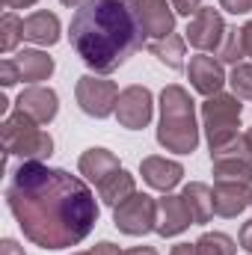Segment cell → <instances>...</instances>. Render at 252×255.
<instances>
[{"mask_svg":"<svg viewBox=\"0 0 252 255\" xmlns=\"http://www.w3.org/2000/svg\"><path fill=\"white\" fill-rule=\"evenodd\" d=\"M6 205L24 238L42 250L77 247L101 214L86 181L39 160H24L12 172Z\"/></svg>","mask_w":252,"mask_h":255,"instance_id":"6da1fadb","label":"cell"},{"mask_svg":"<svg viewBox=\"0 0 252 255\" xmlns=\"http://www.w3.org/2000/svg\"><path fill=\"white\" fill-rule=\"evenodd\" d=\"M68 39L74 54L95 74H110L125 65L148 36L130 0H86L71 18Z\"/></svg>","mask_w":252,"mask_h":255,"instance_id":"7a4b0ae2","label":"cell"},{"mask_svg":"<svg viewBox=\"0 0 252 255\" xmlns=\"http://www.w3.org/2000/svg\"><path fill=\"white\" fill-rule=\"evenodd\" d=\"M157 142L166 151L193 154L199 145V125H196V101L178 83H169L160 92V122H157Z\"/></svg>","mask_w":252,"mask_h":255,"instance_id":"3957f363","label":"cell"},{"mask_svg":"<svg viewBox=\"0 0 252 255\" xmlns=\"http://www.w3.org/2000/svg\"><path fill=\"white\" fill-rule=\"evenodd\" d=\"M0 133H3L6 154H15L21 160H39V163H45L54 154V136L48 130H42L30 116H24L21 110H15L12 116H6Z\"/></svg>","mask_w":252,"mask_h":255,"instance_id":"277c9868","label":"cell"},{"mask_svg":"<svg viewBox=\"0 0 252 255\" xmlns=\"http://www.w3.org/2000/svg\"><path fill=\"white\" fill-rule=\"evenodd\" d=\"M241 98L238 95H226L217 92L211 98H205L202 104V122H205V133H208V145L211 151L232 142L235 136H241Z\"/></svg>","mask_w":252,"mask_h":255,"instance_id":"5b68a950","label":"cell"},{"mask_svg":"<svg viewBox=\"0 0 252 255\" xmlns=\"http://www.w3.org/2000/svg\"><path fill=\"white\" fill-rule=\"evenodd\" d=\"M74 98L77 107L92 116V119H107L110 113H116V101H119V86L107 77H95V74H83L74 86Z\"/></svg>","mask_w":252,"mask_h":255,"instance_id":"8992f818","label":"cell"},{"mask_svg":"<svg viewBox=\"0 0 252 255\" xmlns=\"http://www.w3.org/2000/svg\"><path fill=\"white\" fill-rule=\"evenodd\" d=\"M113 223L119 232H125L130 238L148 235L154 232V223H157V202L145 193H133L130 199L113 208Z\"/></svg>","mask_w":252,"mask_h":255,"instance_id":"52a82bcc","label":"cell"},{"mask_svg":"<svg viewBox=\"0 0 252 255\" xmlns=\"http://www.w3.org/2000/svg\"><path fill=\"white\" fill-rule=\"evenodd\" d=\"M226 30L229 27L223 24V15L214 6H202L187 24V42L202 54H211V51L217 54L226 39Z\"/></svg>","mask_w":252,"mask_h":255,"instance_id":"ba28073f","label":"cell"},{"mask_svg":"<svg viewBox=\"0 0 252 255\" xmlns=\"http://www.w3.org/2000/svg\"><path fill=\"white\" fill-rule=\"evenodd\" d=\"M151 110H154V98H151V89L148 86H127L119 92V101H116V119L119 125L127 130H142V128L151 122Z\"/></svg>","mask_w":252,"mask_h":255,"instance_id":"9c48e42d","label":"cell"},{"mask_svg":"<svg viewBox=\"0 0 252 255\" xmlns=\"http://www.w3.org/2000/svg\"><path fill=\"white\" fill-rule=\"evenodd\" d=\"M148 39H166L175 30V9L169 0H130Z\"/></svg>","mask_w":252,"mask_h":255,"instance_id":"30bf717a","label":"cell"},{"mask_svg":"<svg viewBox=\"0 0 252 255\" xmlns=\"http://www.w3.org/2000/svg\"><path fill=\"white\" fill-rule=\"evenodd\" d=\"M15 107H18L24 116H30L36 125H48V122L57 119L60 98H57V92H54L51 86H27V89L18 95Z\"/></svg>","mask_w":252,"mask_h":255,"instance_id":"8fae6325","label":"cell"},{"mask_svg":"<svg viewBox=\"0 0 252 255\" xmlns=\"http://www.w3.org/2000/svg\"><path fill=\"white\" fill-rule=\"evenodd\" d=\"M187 226H193V214H190L184 196L163 193V199H157V223H154V232L160 238H175Z\"/></svg>","mask_w":252,"mask_h":255,"instance_id":"7c38bea8","label":"cell"},{"mask_svg":"<svg viewBox=\"0 0 252 255\" xmlns=\"http://www.w3.org/2000/svg\"><path fill=\"white\" fill-rule=\"evenodd\" d=\"M187 77H190V83H193V89H196V92H202L205 98H211V95L223 92V83H226L223 63H220V60H214V57H208V54H199V57H193V60H190Z\"/></svg>","mask_w":252,"mask_h":255,"instance_id":"4fadbf2b","label":"cell"},{"mask_svg":"<svg viewBox=\"0 0 252 255\" xmlns=\"http://www.w3.org/2000/svg\"><path fill=\"white\" fill-rule=\"evenodd\" d=\"M252 205V190L244 181H217L214 184V214L217 217H238Z\"/></svg>","mask_w":252,"mask_h":255,"instance_id":"5bb4252c","label":"cell"},{"mask_svg":"<svg viewBox=\"0 0 252 255\" xmlns=\"http://www.w3.org/2000/svg\"><path fill=\"white\" fill-rule=\"evenodd\" d=\"M139 175L148 187L160 193H169L172 187H178L181 175H184V166L178 160H166V157H142L139 163Z\"/></svg>","mask_w":252,"mask_h":255,"instance_id":"9a60e30c","label":"cell"},{"mask_svg":"<svg viewBox=\"0 0 252 255\" xmlns=\"http://www.w3.org/2000/svg\"><path fill=\"white\" fill-rule=\"evenodd\" d=\"M77 169H80V175H86L95 187H101L113 172H119L122 166H119V157L113 154V151H107V148H86L83 154H80V160H77Z\"/></svg>","mask_w":252,"mask_h":255,"instance_id":"2e32d148","label":"cell"},{"mask_svg":"<svg viewBox=\"0 0 252 255\" xmlns=\"http://www.w3.org/2000/svg\"><path fill=\"white\" fill-rule=\"evenodd\" d=\"M24 39L36 45H57L60 42V18L54 12H33L24 18Z\"/></svg>","mask_w":252,"mask_h":255,"instance_id":"e0dca14e","label":"cell"},{"mask_svg":"<svg viewBox=\"0 0 252 255\" xmlns=\"http://www.w3.org/2000/svg\"><path fill=\"white\" fill-rule=\"evenodd\" d=\"M15 65H18V74L24 83H39V80H48L54 74V60L45 54V51H21L15 57Z\"/></svg>","mask_w":252,"mask_h":255,"instance_id":"ac0fdd59","label":"cell"},{"mask_svg":"<svg viewBox=\"0 0 252 255\" xmlns=\"http://www.w3.org/2000/svg\"><path fill=\"white\" fill-rule=\"evenodd\" d=\"M184 202H187L190 214H193V223H199V226H205L211 217H214V190L208 187V184H202V181H193L184 187Z\"/></svg>","mask_w":252,"mask_h":255,"instance_id":"d6986e66","label":"cell"},{"mask_svg":"<svg viewBox=\"0 0 252 255\" xmlns=\"http://www.w3.org/2000/svg\"><path fill=\"white\" fill-rule=\"evenodd\" d=\"M214 178L217 181H244L252 184V154H235L214 160Z\"/></svg>","mask_w":252,"mask_h":255,"instance_id":"ffe728a7","label":"cell"},{"mask_svg":"<svg viewBox=\"0 0 252 255\" xmlns=\"http://www.w3.org/2000/svg\"><path fill=\"white\" fill-rule=\"evenodd\" d=\"M187 45H184V39L181 36H166V39H151L148 42V51L160 60V63L166 65V68H172V71H178V68H184V57H187V51H184Z\"/></svg>","mask_w":252,"mask_h":255,"instance_id":"44dd1931","label":"cell"},{"mask_svg":"<svg viewBox=\"0 0 252 255\" xmlns=\"http://www.w3.org/2000/svg\"><path fill=\"white\" fill-rule=\"evenodd\" d=\"M136 193V184H133V175L125 172V169H119V172H113L101 187H98V196H101V202L104 205H110V208H116V205H122L125 199H130Z\"/></svg>","mask_w":252,"mask_h":255,"instance_id":"7402d4cb","label":"cell"},{"mask_svg":"<svg viewBox=\"0 0 252 255\" xmlns=\"http://www.w3.org/2000/svg\"><path fill=\"white\" fill-rule=\"evenodd\" d=\"M21 39H24V21L15 12H6L0 18V51L3 54H12Z\"/></svg>","mask_w":252,"mask_h":255,"instance_id":"603a6c76","label":"cell"},{"mask_svg":"<svg viewBox=\"0 0 252 255\" xmlns=\"http://www.w3.org/2000/svg\"><path fill=\"white\" fill-rule=\"evenodd\" d=\"M196 250H199V255H238L235 241L223 232H205L196 241Z\"/></svg>","mask_w":252,"mask_h":255,"instance_id":"cb8c5ba5","label":"cell"},{"mask_svg":"<svg viewBox=\"0 0 252 255\" xmlns=\"http://www.w3.org/2000/svg\"><path fill=\"white\" fill-rule=\"evenodd\" d=\"M217 57H220V63H232V65H241V60L247 57V51H244V36H241L238 27H229V30H226V39H223Z\"/></svg>","mask_w":252,"mask_h":255,"instance_id":"d4e9b609","label":"cell"},{"mask_svg":"<svg viewBox=\"0 0 252 255\" xmlns=\"http://www.w3.org/2000/svg\"><path fill=\"white\" fill-rule=\"evenodd\" d=\"M229 83H232V92H235L238 98H247V101H252V65L250 63L235 65V68H232Z\"/></svg>","mask_w":252,"mask_h":255,"instance_id":"484cf974","label":"cell"},{"mask_svg":"<svg viewBox=\"0 0 252 255\" xmlns=\"http://www.w3.org/2000/svg\"><path fill=\"white\" fill-rule=\"evenodd\" d=\"M0 80H3V86H15V83L21 80L15 60H3V63H0Z\"/></svg>","mask_w":252,"mask_h":255,"instance_id":"4316f807","label":"cell"},{"mask_svg":"<svg viewBox=\"0 0 252 255\" xmlns=\"http://www.w3.org/2000/svg\"><path fill=\"white\" fill-rule=\"evenodd\" d=\"M169 3H172V9L178 15H187V18H193L202 9V0H169Z\"/></svg>","mask_w":252,"mask_h":255,"instance_id":"83f0119b","label":"cell"},{"mask_svg":"<svg viewBox=\"0 0 252 255\" xmlns=\"http://www.w3.org/2000/svg\"><path fill=\"white\" fill-rule=\"evenodd\" d=\"M220 6L232 15H247L252 12V0H220Z\"/></svg>","mask_w":252,"mask_h":255,"instance_id":"f1b7e54d","label":"cell"},{"mask_svg":"<svg viewBox=\"0 0 252 255\" xmlns=\"http://www.w3.org/2000/svg\"><path fill=\"white\" fill-rule=\"evenodd\" d=\"M92 255H125L116 244H110V241H101V244H95L92 247Z\"/></svg>","mask_w":252,"mask_h":255,"instance_id":"f546056e","label":"cell"},{"mask_svg":"<svg viewBox=\"0 0 252 255\" xmlns=\"http://www.w3.org/2000/svg\"><path fill=\"white\" fill-rule=\"evenodd\" d=\"M0 255H24V247H18V241L6 238V241L0 244Z\"/></svg>","mask_w":252,"mask_h":255,"instance_id":"4dcf8cb0","label":"cell"},{"mask_svg":"<svg viewBox=\"0 0 252 255\" xmlns=\"http://www.w3.org/2000/svg\"><path fill=\"white\" fill-rule=\"evenodd\" d=\"M241 247H244L247 253H252V220H247L244 229H241Z\"/></svg>","mask_w":252,"mask_h":255,"instance_id":"1f68e13d","label":"cell"},{"mask_svg":"<svg viewBox=\"0 0 252 255\" xmlns=\"http://www.w3.org/2000/svg\"><path fill=\"white\" fill-rule=\"evenodd\" d=\"M169 255H199V250H196V244H175Z\"/></svg>","mask_w":252,"mask_h":255,"instance_id":"d6a6232c","label":"cell"},{"mask_svg":"<svg viewBox=\"0 0 252 255\" xmlns=\"http://www.w3.org/2000/svg\"><path fill=\"white\" fill-rule=\"evenodd\" d=\"M9 9H27V6H33V3H39V0H3Z\"/></svg>","mask_w":252,"mask_h":255,"instance_id":"836d02e7","label":"cell"},{"mask_svg":"<svg viewBox=\"0 0 252 255\" xmlns=\"http://www.w3.org/2000/svg\"><path fill=\"white\" fill-rule=\"evenodd\" d=\"M125 255H157L154 247H133V250H127Z\"/></svg>","mask_w":252,"mask_h":255,"instance_id":"e575fe53","label":"cell"},{"mask_svg":"<svg viewBox=\"0 0 252 255\" xmlns=\"http://www.w3.org/2000/svg\"><path fill=\"white\" fill-rule=\"evenodd\" d=\"M60 3H63V6H74V9H80L86 0H60Z\"/></svg>","mask_w":252,"mask_h":255,"instance_id":"d590c367","label":"cell"},{"mask_svg":"<svg viewBox=\"0 0 252 255\" xmlns=\"http://www.w3.org/2000/svg\"><path fill=\"white\" fill-rule=\"evenodd\" d=\"M244 139H247V145H250V151H252V128L247 130V133H244Z\"/></svg>","mask_w":252,"mask_h":255,"instance_id":"8d00e7d4","label":"cell"},{"mask_svg":"<svg viewBox=\"0 0 252 255\" xmlns=\"http://www.w3.org/2000/svg\"><path fill=\"white\" fill-rule=\"evenodd\" d=\"M71 255H92V253H71Z\"/></svg>","mask_w":252,"mask_h":255,"instance_id":"74e56055","label":"cell"}]
</instances>
